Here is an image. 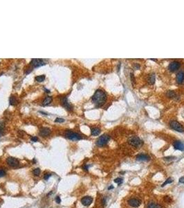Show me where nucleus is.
<instances>
[{
    "mask_svg": "<svg viewBox=\"0 0 184 208\" xmlns=\"http://www.w3.org/2000/svg\"><path fill=\"white\" fill-rule=\"evenodd\" d=\"M106 99H107V94L105 92V91H103L101 89L97 90L92 97V101L96 105V107L102 106L105 104Z\"/></svg>",
    "mask_w": 184,
    "mask_h": 208,
    "instance_id": "nucleus-1",
    "label": "nucleus"
},
{
    "mask_svg": "<svg viewBox=\"0 0 184 208\" xmlns=\"http://www.w3.org/2000/svg\"><path fill=\"white\" fill-rule=\"evenodd\" d=\"M128 142L131 146L136 148H141L144 144L143 141L140 137L135 135L129 137L128 139Z\"/></svg>",
    "mask_w": 184,
    "mask_h": 208,
    "instance_id": "nucleus-2",
    "label": "nucleus"
},
{
    "mask_svg": "<svg viewBox=\"0 0 184 208\" xmlns=\"http://www.w3.org/2000/svg\"><path fill=\"white\" fill-rule=\"evenodd\" d=\"M170 128L174 130L176 132L179 133H184V127L177 121L176 120H172L170 122Z\"/></svg>",
    "mask_w": 184,
    "mask_h": 208,
    "instance_id": "nucleus-3",
    "label": "nucleus"
},
{
    "mask_svg": "<svg viewBox=\"0 0 184 208\" xmlns=\"http://www.w3.org/2000/svg\"><path fill=\"white\" fill-rule=\"evenodd\" d=\"M110 139V137L109 135L104 134V135H101L100 137H99V138L96 141V144H97V146L100 147H104L108 143Z\"/></svg>",
    "mask_w": 184,
    "mask_h": 208,
    "instance_id": "nucleus-4",
    "label": "nucleus"
},
{
    "mask_svg": "<svg viewBox=\"0 0 184 208\" xmlns=\"http://www.w3.org/2000/svg\"><path fill=\"white\" fill-rule=\"evenodd\" d=\"M65 136L69 139L73 140V141H78V140H80V139H81L82 138V136L80 134L73 132L71 131H67L66 132V133H65Z\"/></svg>",
    "mask_w": 184,
    "mask_h": 208,
    "instance_id": "nucleus-5",
    "label": "nucleus"
},
{
    "mask_svg": "<svg viewBox=\"0 0 184 208\" xmlns=\"http://www.w3.org/2000/svg\"><path fill=\"white\" fill-rule=\"evenodd\" d=\"M30 64L33 66V67H39L41 66H43V65H46V62L43 59H39V58H34L33 59Z\"/></svg>",
    "mask_w": 184,
    "mask_h": 208,
    "instance_id": "nucleus-6",
    "label": "nucleus"
},
{
    "mask_svg": "<svg viewBox=\"0 0 184 208\" xmlns=\"http://www.w3.org/2000/svg\"><path fill=\"white\" fill-rule=\"evenodd\" d=\"M181 67V62L179 61H174L171 62L170 64H169V66H168V69L172 72H174L176 70H178Z\"/></svg>",
    "mask_w": 184,
    "mask_h": 208,
    "instance_id": "nucleus-7",
    "label": "nucleus"
},
{
    "mask_svg": "<svg viewBox=\"0 0 184 208\" xmlns=\"http://www.w3.org/2000/svg\"><path fill=\"white\" fill-rule=\"evenodd\" d=\"M6 162L11 167H17L20 164L19 160L13 157H8L6 159Z\"/></svg>",
    "mask_w": 184,
    "mask_h": 208,
    "instance_id": "nucleus-8",
    "label": "nucleus"
},
{
    "mask_svg": "<svg viewBox=\"0 0 184 208\" xmlns=\"http://www.w3.org/2000/svg\"><path fill=\"white\" fill-rule=\"evenodd\" d=\"M127 203L130 206H132L133 208H138L141 205V200L138 198H130L129 200H128Z\"/></svg>",
    "mask_w": 184,
    "mask_h": 208,
    "instance_id": "nucleus-9",
    "label": "nucleus"
},
{
    "mask_svg": "<svg viewBox=\"0 0 184 208\" xmlns=\"http://www.w3.org/2000/svg\"><path fill=\"white\" fill-rule=\"evenodd\" d=\"M93 202V198L91 196H85L81 199V203L84 206H89Z\"/></svg>",
    "mask_w": 184,
    "mask_h": 208,
    "instance_id": "nucleus-10",
    "label": "nucleus"
},
{
    "mask_svg": "<svg viewBox=\"0 0 184 208\" xmlns=\"http://www.w3.org/2000/svg\"><path fill=\"white\" fill-rule=\"evenodd\" d=\"M173 147L176 150L179 151H184V144L179 140H176L173 142Z\"/></svg>",
    "mask_w": 184,
    "mask_h": 208,
    "instance_id": "nucleus-11",
    "label": "nucleus"
},
{
    "mask_svg": "<svg viewBox=\"0 0 184 208\" xmlns=\"http://www.w3.org/2000/svg\"><path fill=\"white\" fill-rule=\"evenodd\" d=\"M176 80L177 83L179 84H181L184 81V72L181 70L179 71L177 74H176Z\"/></svg>",
    "mask_w": 184,
    "mask_h": 208,
    "instance_id": "nucleus-12",
    "label": "nucleus"
},
{
    "mask_svg": "<svg viewBox=\"0 0 184 208\" xmlns=\"http://www.w3.org/2000/svg\"><path fill=\"white\" fill-rule=\"evenodd\" d=\"M61 101H62V106L66 108L67 110H72V106H71V104L68 102L67 101V98L66 97H64L61 98Z\"/></svg>",
    "mask_w": 184,
    "mask_h": 208,
    "instance_id": "nucleus-13",
    "label": "nucleus"
},
{
    "mask_svg": "<svg viewBox=\"0 0 184 208\" xmlns=\"http://www.w3.org/2000/svg\"><path fill=\"white\" fill-rule=\"evenodd\" d=\"M51 129L49 128H47V127H44V128H42L40 129L39 131V135L42 137H47L49 136L50 134H51Z\"/></svg>",
    "mask_w": 184,
    "mask_h": 208,
    "instance_id": "nucleus-14",
    "label": "nucleus"
},
{
    "mask_svg": "<svg viewBox=\"0 0 184 208\" xmlns=\"http://www.w3.org/2000/svg\"><path fill=\"white\" fill-rule=\"evenodd\" d=\"M136 159L138 161H143V162H147V161H149L150 159V157L148 155H146V154H138L137 156H136Z\"/></svg>",
    "mask_w": 184,
    "mask_h": 208,
    "instance_id": "nucleus-15",
    "label": "nucleus"
},
{
    "mask_svg": "<svg viewBox=\"0 0 184 208\" xmlns=\"http://www.w3.org/2000/svg\"><path fill=\"white\" fill-rule=\"evenodd\" d=\"M147 82L150 85H153L155 83V73H152L148 76V77H147Z\"/></svg>",
    "mask_w": 184,
    "mask_h": 208,
    "instance_id": "nucleus-16",
    "label": "nucleus"
},
{
    "mask_svg": "<svg viewBox=\"0 0 184 208\" xmlns=\"http://www.w3.org/2000/svg\"><path fill=\"white\" fill-rule=\"evenodd\" d=\"M53 101V98L52 97H50V96H48L46 98H44V100L43 101V103H42V105L44 106H49V104L52 102Z\"/></svg>",
    "mask_w": 184,
    "mask_h": 208,
    "instance_id": "nucleus-17",
    "label": "nucleus"
},
{
    "mask_svg": "<svg viewBox=\"0 0 184 208\" xmlns=\"http://www.w3.org/2000/svg\"><path fill=\"white\" fill-rule=\"evenodd\" d=\"M91 135L93 136H97L100 133V129L98 127L93 128H91Z\"/></svg>",
    "mask_w": 184,
    "mask_h": 208,
    "instance_id": "nucleus-18",
    "label": "nucleus"
},
{
    "mask_svg": "<svg viewBox=\"0 0 184 208\" xmlns=\"http://www.w3.org/2000/svg\"><path fill=\"white\" fill-rule=\"evenodd\" d=\"M147 208H162V207L160 205L156 204L154 202H150L148 203Z\"/></svg>",
    "mask_w": 184,
    "mask_h": 208,
    "instance_id": "nucleus-19",
    "label": "nucleus"
},
{
    "mask_svg": "<svg viewBox=\"0 0 184 208\" xmlns=\"http://www.w3.org/2000/svg\"><path fill=\"white\" fill-rule=\"evenodd\" d=\"M167 96L169 98H176V94L174 91H168L167 92Z\"/></svg>",
    "mask_w": 184,
    "mask_h": 208,
    "instance_id": "nucleus-20",
    "label": "nucleus"
},
{
    "mask_svg": "<svg viewBox=\"0 0 184 208\" xmlns=\"http://www.w3.org/2000/svg\"><path fill=\"white\" fill-rule=\"evenodd\" d=\"M35 81H37V82H42V81H44V79H45V75H40V76H36L35 78Z\"/></svg>",
    "mask_w": 184,
    "mask_h": 208,
    "instance_id": "nucleus-21",
    "label": "nucleus"
},
{
    "mask_svg": "<svg viewBox=\"0 0 184 208\" xmlns=\"http://www.w3.org/2000/svg\"><path fill=\"white\" fill-rule=\"evenodd\" d=\"M16 103H17V99H16V98L15 97H13V96H11L10 97V104L13 106V105H15Z\"/></svg>",
    "mask_w": 184,
    "mask_h": 208,
    "instance_id": "nucleus-22",
    "label": "nucleus"
},
{
    "mask_svg": "<svg viewBox=\"0 0 184 208\" xmlns=\"http://www.w3.org/2000/svg\"><path fill=\"white\" fill-rule=\"evenodd\" d=\"M172 182H173V180H172V178H168L165 180V182L161 185V187H164L165 185H166V184H168L172 183Z\"/></svg>",
    "mask_w": 184,
    "mask_h": 208,
    "instance_id": "nucleus-23",
    "label": "nucleus"
},
{
    "mask_svg": "<svg viewBox=\"0 0 184 208\" xmlns=\"http://www.w3.org/2000/svg\"><path fill=\"white\" fill-rule=\"evenodd\" d=\"M114 182H115L116 183L118 184V185H121V184L123 183V178H116V179L114 180Z\"/></svg>",
    "mask_w": 184,
    "mask_h": 208,
    "instance_id": "nucleus-24",
    "label": "nucleus"
},
{
    "mask_svg": "<svg viewBox=\"0 0 184 208\" xmlns=\"http://www.w3.org/2000/svg\"><path fill=\"white\" fill-rule=\"evenodd\" d=\"M33 174H34L35 175L38 176V175H39V174H40V173H41V170H40L39 168H36V169H35L33 171Z\"/></svg>",
    "mask_w": 184,
    "mask_h": 208,
    "instance_id": "nucleus-25",
    "label": "nucleus"
},
{
    "mask_svg": "<svg viewBox=\"0 0 184 208\" xmlns=\"http://www.w3.org/2000/svg\"><path fill=\"white\" fill-rule=\"evenodd\" d=\"M6 175V171L4 169H1L0 168V178L4 177Z\"/></svg>",
    "mask_w": 184,
    "mask_h": 208,
    "instance_id": "nucleus-26",
    "label": "nucleus"
},
{
    "mask_svg": "<svg viewBox=\"0 0 184 208\" xmlns=\"http://www.w3.org/2000/svg\"><path fill=\"white\" fill-rule=\"evenodd\" d=\"M55 122L57 123H62L64 122V119H62V118H59V117H58V118H56V119L55 120Z\"/></svg>",
    "mask_w": 184,
    "mask_h": 208,
    "instance_id": "nucleus-27",
    "label": "nucleus"
},
{
    "mask_svg": "<svg viewBox=\"0 0 184 208\" xmlns=\"http://www.w3.org/2000/svg\"><path fill=\"white\" fill-rule=\"evenodd\" d=\"M51 176V173H46V174L44 175V179L46 180H47Z\"/></svg>",
    "mask_w": 184,
    "mask_h": 208,
    "instance_id": "nucleus-28",
    "label": "nucleus"
},
{
    "mask_svg": "<svg viewBox=\"0 0 184 208\" xmlns=\"http://www.w3.org/2000/svg\"><path fill=\"white\" fill-rule=\"evenodd\" d=\"M55 201H56V203H58V204H60V203H61V199H60V196H56L55 197Z\"/></svg>",
    "mask_w": 184,
    "mask_h": 208,
    "instance_id": "nucleus-29",
    "label": "nucleus"
},
{
    "mask_svg": "<svg viewBox=\"0 0 184 208\" xmlns=\"http://www.w3.org/2000/svg\"><path fill=\"white\" fill-rule=\"evenodd\" d=\"M31 141L32 142H37L38 141V138H37V137H31Z\"/></svg>",
    "mask_w": 184,
    "mask_h": 208,
    "instance_id": "nucleus-30",
    "label": "nucleus"
},
{
    "mask_svg": "<svg viewBox=\"0 0 184 208\" xmlns=\"http://www.w3.org/2000/svg\"><path fill=\"white\" fill-rule=\"evenodd\" d=\"M165 200L166 202H171V199H170V198L168 197V196H165Z\"/></svg>",
    "mask_w": 184,
    "mask_h": 208,
    "instance_id": "nucleus-31",
    "label": "nucleus"
},
{
    "mask_svg": "<svg viewBox=\"0 0 184 208\" xmlns=\"http://www.w3.org/2000/svg\"><path fill=\"white\" fill-rule=\"evenodd\" d=\"M175 158L174 157H167V158H164V159L165 160H172Z\"/></svg>",
    "mask_w": 184,
    "mask_h": 208,
    "instance_id": "nucleus-32",
    "label": "nucleus"
},
{
    "mask_svg": "<svg viewBox=\"0 0 184 208\" xmlns=\"http://www.w3.org/2000/svg\"><path fill=\"white\" fill-rule=\"evenodd\" d=\"M179 183H181V184L184 183V176L181 177V178L179 179Z\"/></svg>",
    "mask_w": 184,
    "mask_h": 208,
    "instance_id": "nucleus-33",
    "label": "nucleus"
},
{
    "mask_svg": "<svg viewBox=\"0 0 184 208\" xmlns=\"http://www.w3.org/2000/svg\"><path fill=\"white\" fill-rule=\"evenodd\" d=\"M3 132H4V128L3 126H0V136L2 135Z\"/></svg>",
    "mask_w": 184,
    "mask_h": 208,
    "instance_id": "nucleus-34",
    "label": "nucleus"
},
{
    "mask_svg": "<svg viewBox=\"0 0 184 208\" xmlns=\"http://www.w3.org/2000/svg\"><path fill=\"white\" fill-rule=\"evenodd\" d=\"M84 169L85 170V171H88V169H89V166H85L84 167Z\"/></svg>",
    "mask_w": 184,
    "mask_h": 208,
    "instance_id": "nucleus-35",
    "label": "nucleus"
},
{
    "mask_svg": "<svg viewBox=\"0 0 184 208\" xmlns=\"http://www.w3.org/2000/svg\"><path fill=\"white\" fill-rule=\"evenodd\" d=\"M114 189V187L112 185H111V187H108V189Z\"/></svg>",
    "mask_w": 184,
    "mask_h": 208,
    "instance_id": "nucleus-36",
    "label": "nucleus"
}]
</instances>
